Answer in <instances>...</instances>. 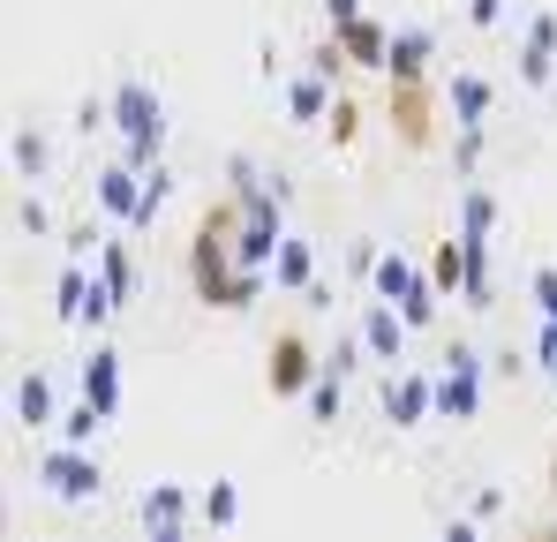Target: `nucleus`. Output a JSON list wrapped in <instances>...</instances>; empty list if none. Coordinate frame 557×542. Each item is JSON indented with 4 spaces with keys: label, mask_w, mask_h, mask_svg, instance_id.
I'll return each instance as SVG.
<instances>
[{
    "label": "nucleus",
    "mask_w": 557,
    "mask_h": 542,
    "mask_svg": "<svg viewBox=\"0 0 557 542\" xmlns=\"http://www.w3.org/2000/svg\"><path fill=\"white\" fill-rule=\"evenodd\" d=\"M242 196L226 188V196H211L203 211H196V226H188V294L203 301V309H219V317H242V309H257V294H264V279L272 271H249L242 257Z\"/></svg>",
    "instance_id": "obj_1"
},
{
    "label": "nucleus",
    "mask_w": 557,
    "mask_h": 542,
    "mask_svg": "<svg viewBox=\"0 0 557 542\" xmlns=\"http://www.w3.org/2000/svg\"><path fill=\"white\" fill-rule=\"evenodd\" d=\"M106 98H113V136H121V159H136L144 174H151V167H166V98L144 84V76H121Z\"/></svg>",
    "instance_id": "obj_2"
},
{
    "label": "nucleus",
    "mask_w": 557,
    "mask_h": 542,
    "mask_svg": "<svg viewBox=\"0 0 557 542\" xmlns=\"http://www.w3.org/2000/svg\"><path fill=\"white\" fill-rule=\"evenodd\" d=\"M384 121H392V136L407 151H437V136H445V84L437 76H414V84L384 76Z\"/></svg>",
    "instance_id": "obj_3"
},
{
    "label": "nucleus",
    "mask_w": 557,
    "mask_h": 542,
    "mask_svg": "<svg viewBox=\"0 0 557 542\" xmlns=\"http://www.w3.org/2000/svg\"><path fill=\"white\" fill-rule=\"evenodd\" d=\"M317 369H324V347L301 324H278L272 340H264V392L272 399H301L317 384Z\"/></svg>",
    "instance_id": "obj_4"
},
{
    "label": "nucleus",
    "mask_w": 557,
    "mask_h": 542,
    "mask_svg": "<svg viewBox=\"0 0 557 542\" xmlns=\"http://www.w3.org/2000/svg\"><path fill=\"white\" fill-rule=\"evenodd\" d=\"M38 482H46L61 505H91L98 490H106V459H98L91 445L53 438V445H38Z\"/></svg>",
    "instance_id": "obj_5"
},
{
    "label": "nucleus",
    "mask_w": 557,
    "mask_h": 542,
    "mask_svg": "<svg viewBox=\"0 0 557 542\" xmlns=\"http://www.w3.org/2000/svg\"><path fill=\"white\" fill-rule=\"evenodd\" d=\"M482 415V355L467 347V340H453L445 347V369H437V422H474Z\"/></svg>",
    "instance_id": "obj_6"
},
{
    "label": "nucleus",
    "mask_w": 557,
    "mask_h": 542,
    "mask_svg": "<svg viewBox=\"0 0 557 542\" xmlns=\"http://www.w3.org/2000/svg\"><path fill=\"white\" fill-rule=\"evenodd\" d=\"M384 422H392V430L437 422V377H430V369H392V377H384Z\"/></svg>",
    "instance_id": "obj_7"
},
{
    "label": "nucleus",
    "mask_w": 557,
    "mask_h": 542,
    "mask_svg": "<svg viewBox=\"0 0 557 542\" xmlns=\"http://www.w3.org/2000/svg\"><path fill=\"white\" fill-rule=\"evenodd\" d=\"M136 520H144L151 542H174L182 528H196V490H188V482H151L144 505H136Z\"/></svg>",
    "instance_id": "obj_8"
},
{
    "label": "nucleus",
    "mask_w": 557,
    "mask_h": 542,
    "mask_svg": "<svg viewBox=\"0 0 557 542\" xmlns=\"http://www.w3.org/2000/svg\"><path fill=\"white\" fill-rule=\"evenodd\" d=\"M332 98H339V84H332V76H317L309 61H301L294 76H278V106H286V121H294V128H317V121L332 113Z\"/></svg>",
    "instance_id": "obj_9"
},
{
    "label": "nucleus",
    "mask_w": 557,
    "mask_h": 542,
    "mask_svg": "<svg viewBox=\"0 0 557 542\" xmlns=\"http://www.w3.org/2000/svg\"><path fill=\"white\" fill-rule=\"evenodd\" d=\"M91 196H98V211H106V226H128L136 204H144V167H136V159H106L98 181H91Z\"/></svg>",
    "instance_id": "obj_10"
},
{
    "label": "nucleus",
    "mask_w": 557,
    "mask_h": 542,
    "mask_svg": "<svg viewBox=\"0 0 557 542\" xmlns=\"http://www.w3.org/2000/svg\"><path fill=\"white\" fill-rule=\"evenodd\" d=\"M355 332H362V347H370V361H407V317H399V301H362V317H355Z\"/></svg>",
    "instance_id": "obj_11"
},
{
    "label": "nucleus",
    "mask_w": 557,
    "mask_h": 542,
    "mask_svg": "<svg viewBox=\"0 0 557 542\" xmlns=\"http://www.w3.org/2000/svg\"><path fill=\"white\" fill-rule=\"evenodd\" d=\"M332 38L347 46L355 69L384 76V61H392V23H376V15H347V23H332Z\"/></svg>",
    "instance_id": "obj_12"
},
{
    "label": "nucleus",
    "mask_w": 557,
    "mask_h": 542,
    "mask_svg": "<svg viewBox=\"0 0 557 542\" xmlns=\"http://www.w3.org/2000/svg\"><path fill=\"white\" fill-rule=\"evenodd\" d=\"M61 422V399H53V377L46 369H23L15 377V430H30V438H46Z\"/></svg>",
    "instance_id": "obj_13"
},
{
    "label": "nucleus",
    "mask_w": 557,
    "mask_h": 542,
    "mask_svg": "<svg viewBox=\"0 0 557 542\" xmlns=\"http://www.w3.org/2000/svg\"><path fill=\"white\" fill-rule=\"evenodd\" d=\"M91 264H98V279H106L113 301H136V234H128V226H113V234L98 242Z\"/></svg>",
    "instance_id": "obj_14"
},
{
    "label": "nucleus",
    "mask_w": 557,
    "mask_h": 542,
    "mask_svg": "<svg viewBox=\"0 0 557 542\" xmlns=\"http://www.w3.org/2000/svg\"><path fill=\"white\" fill-rule=\"evenodd\" d=\"M453 226L474 234V242H497V226H505V204H497V188H482V181L467 174V188L453 196Z\"/></svg>",
    "instance_id": "obj_15"
},
{
    "label": "nucleus",
    "mask_w": 557,
    "mask_h": 542,
    "mask_svg": "<svg viewBox=\"0 0 557 542\" xmlns=\"http://www.w3.org/2000/svg\"><path fill=\"white\" fill-rule=\"evenodd\" d=\"M430 61H437V38H430L422 23H392V61H384V76L414 84V76H430Z\"/></svg>",
    "instance_id": "obj_16"
},
{
    "label": "nucleus",
    "mask_w": 557,
    "mask_h": 542,
    "mask_svg": "<svg viewBox=\"0 0 557 542\" xmlns=\"http://www.w3.org/2000/svg\"><path fill=\"white\" fill-rule=\"evenodd\" d=\"M76 384L91 392L106 415H121V355H113V347H106L98 332H91V355H84V369H76Z\"/></svg>",
    "instance_id": "obj_17"
},
{
    "label": "nucleus",
    "mask_w": 557,
    "mask_h": 542,
    "mask_svg": "<svg viewBox=\"0 0 557 542\" xmlns=\"http://www.w3.org/2000/svg\"><path fill=\"white\" fill-rule=\"evenodd\" d=\"M490 106H497V84H490L482 69H460V76L445 84V113H453V128H467V121H490Z\"/></svg>",
    "instance_id": "obj_18"
},
{
    "label": "nucleus",
    "mask_w": 557,
    "mask_h": 542,
    "mask_svg": "<svg viewBox=\"0 0 557 542\" xmlns=\"http://www.w3.org/2000/svg\"><path fill=\"white\" fill-rule=\"evenodd\" d=\"M272 286H278V294H309V286H317V242L286 234L278 257H272Z\"/></svg>",
    "instance_id": "obj_19"
},
{
    "label": "nucleus",
    "mask_w": 557,
    "mask_h": 542,
    "mask_svg": "<svg viewBox=\"0 0 557 542\" xmlns=\"http://www.w3.org/2000/svg\"><path fill=\"white\" fill-rule=\"evenodd\" d=\"M430 279H437L445 301H460V286H467V234H460V226L437 234V249H430Z\"/></svg>",
    "instance_id": "obj_20"
},
{
    "label": "nucleus",
    "mask_w": 557,
    "mask_h": 542,
    "mask_svg": "<svg viewBox=\"0 0 557 542\" xmlns=\"http://www.w3.org/2000/svg\"><path fill=\"white\" fill-rule=\"evenodd\" d=\"M234 520H242V482H226V475H219L211 490H196V528H211V535H226Z\"/></svg>",
    "instance_id": "obj_21"
},
{
    "label": "nucleus",
    "mask_w": 557,
    "mask_h": 542,
    "mask_svg": "<svg viewBox=\"0 0 557 542\" xmlns=\"http://www.w3.org/2000/svg\"><path fill=\"white\" fill-rule=\"evenodd\" d=\"M467 309H497V271H490V242L467 234V286H460Z\"/></svg>",
    "instance_id": "obj_22"
},
{
    "label": "nucleus",
    "mask_w": 557,
    "mask_h": 542,
    "mask_svg": "<svg viewBox=\"0 0 557 542\" xmlns=\"http://www.w3.org/2000/svg\"><path fill=\"white\" fill-rule=\"evenodd\" d=\"M106 422H113V415H106V407H98L91 392H84L76 407H61V422H53V438H69V445H98V430H106Z\"/></svg>",
    "instance_id": "obj_23"
},
{
    "label": "nucleus",
    "mask_w": 557,
    "mask_h": 542,
    "mask_svg": "<svg viewBox=\"0 0 557 542\" xmlns=\"http://www.w3.org/2000/svg\"><path fill=\"white\" fill-rule=\"evenodd\" d=\"M301 407H309V422H339L347 415V377L339 369H317V384L301 392Z\"/></svg>",
    "instance_id": "obj_24"
},
{
    "label": "nucleus",
    "mask_w": 557,
    "mask_h": 542,
    "mask_svg": "<svg viewBox=\"0 0 557 542\" xmlns=\"http://www.w3.org/2000/svg\"><path fill=\"white\" fill-rule=\"evenodd\" d=\"M512 76L528 90H557V46H535V38H520V53H512Z\"/></svg>",
    "instance_id": "obj_25"
},
{
    "label": "nucleus",
    "mask_w": 557,
    "mask_h": 542,
    "mask_svg": "<svg viewBox=\"0 0 557 542\" xmlns=\"http://www.w3.org/2000/svg\"><path fill=\"white\" fill-rule=\"evenodd\" d=\"M8 167H15V181H38L46 167H53L46 136H38V128H15V136H8Z\"/></svg>",
    "instance_id": "obj_26"
},
{
    "label": "nucleus",
    "mask_w": 557,
    "mask_h": 542,
    "mask_svg": "<svg viewBox=\"0 0 557 542\" xmlns=\"http://www.w3.org/2000/svg\"><path fill=\"white\" fill-rule=\"evenodd\" d=\"M324 128H332V144H339V151H355V144H362V98H347V90H339V98H332V113H324Z\"/></svg>",
    "instance_id": "obj_27"
},
{
    "label": "nucleus",
    "mask_w": 557,
    "mask_h": 542,
    "mask_svg": "<svg viewBox=\"0 0 557 542\" xmlns=\"http://www.w3.org/2000/svg\"><path fill=\"white\" fill-rule=\"evenodd\" d=\"M482 151H490V121L453 128V167H460V174H474V167H482Z\"/></svg>",
    "instance_id": "obj_28"
},
{
    "label": "nucleus",
    "mask_w": 557,
    "mask_h": 542,
    "mask_svg": "<svg viewBox=\"0 0 557 542\" xmlns=\"http://www.w3.org/2000/svg\"><path fill=\"white\" fill-rule=\"evenodd\" d=\"M362 361H370V347H362V332H347V340H332V347H324V369H339V377H355Z\"/></svg>",
    "instance_id": "obj_29"
},
{
    "label": "nucleus",
    "mask_w": 557,
    "mask_h": 542,
    "mask_svg": "<svg viewBox=\"0 0 557 542\" xmlns=\"http://www.w3.org/2000/svg\"><path fill=\"white\" fill-rule=\"evenodd\" d=\"M15 234H30V242H46V234H53V211H46L38 196H15Z\"/></svg>",
    "instance_id": "obj_30"
},
{
    "label": "nucleus",
    "mask_w": 557,
    "mask_h": 542,
    "mask_svg": "<svg viewBox=\"0 0 557 542\" xmlns=\"http://www.w3.org/2000/svg\"><path fill=\"white\" fill-rule=\"evenodd\" d=\"M528 301H535V317H557V264L528 271Z\"/></svg>",
    "instance_id": "obj_31"
},
{
    "label": "nucleus",
    "mask_w": 557,
    "mask_h": 542,
    "mask_svg": "<svg viewBox=\"0 0 557 542\" xmlns=\"http://www.w3.org/2000/svg\"><path fill=\"white\" fill-rule=\"evenodd\" d=\"M535 361H543V377H550V392H557V317L535 324Z\"/></svg>",
    "instance_id": "obj_32"
},
{
    "label": "nucleus",
    "mask_w": 557,
    "mask_h": 542,
    "mask_svg": "<svg viewBox=\"0 0 557 542\" xmlns=\"http://www.w3.org/2000/svg\"><path fill=\"white\" fill-rule=\"evenodd\" d=\"M520 38H535V46H557V8H528Z\"/></svg>",
    "instance_id": "obj_33"
},
{
    "label": "nucleus",
    "mask_w": 557,
    "mask_h": 542,
    "mask_svg": "<svg viewBox=\"0 0 557 542\" xmlns=\"http://www.w3.org/2000/svg\"><path fill=\"white\" fill-rule=\"evenodd\" d=\"M505 15H512L505 0H467V23H474V30H505Z\"/></svg>",
    "instance_id": "obj_34"
},
{
    "label": "nucleus",
    "mask_w": 557,
    "mask_h": 542,
    "mask_svg": "<svg viewBox=\"0 0 557 542\" xmlns=\"http://www.w3.org/2000/svg\"><path fill=\"white\" fill-rule=\"evenodd\" d=\"M376 257H384V249H370V242H355V249H347V271H355V279H370V271H376Z\"/></svg>",
    "instance_id": "obj_35"
},
{
    "label": "nucleus",
    "mask_w": 557,
    "mask_h": 542,
    "mask_svg": "<svg viewBox=\"0 0 557 542\" xmlns=\"http://www.w3.org/2000/svg\"><path fill=\"white\" fill-rule=\"evenodd\" d=\"M347 15H362V0H324V23H347Z\"/></svg>",
    "instance_id": "obj_36"
},
{
    "label": "nucleus",
    "mask_w": 557,
    "mask_h": 542,
    "mask_svg": "<svg viewBox=\"0 0 557 542\" xmlns=\"http://www.w3.org/2000/svg\"><path fill=\"white\" fill-rule=\"evenodd\" d=\"M543 490H550V505H557V452L543 459Z\"/></svg>",
    "instance_id": "obj_37"
}]
</instances>
